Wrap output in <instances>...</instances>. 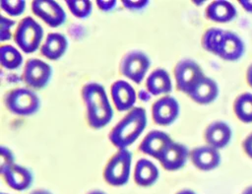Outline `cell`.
<instances>
[{"label": "cell", "instance_id": "cell-10", "mask_svg": "<svg viewBox=\"0 0 252 194\" xmlns=\"http://www.w3.org/2000/svg\"><path fill=\"white\" fill-rule=\"evenodd\" d=\"M32 13L51 28L62 26L66 21V13L55 1L34 0L32 2Z\"/></svg>", "mask_w": 252, "mask_h": 194}, {"label": "cell", "instance_id": "cell-13", "mask_svg": "<svg viewBox=\"0 0 252 194\" xmlns=\"http://www.w3.org/2000/svg\"><path fill=\"white\" fill-rule=\"evenodd\" d=\"M171 142V138L165 132L153 130L142 140L139 149L142 153L159 160L160 156Z\"/></svg>", "mask_w": 252, "mask_h": 194}, {"label": "cell", "instance_id": "cell-23", "mask_svg": "<svg viewBox=\"0 0 252 194\" xmlns=\"http://www.w3.org/2000/svg\"><path fill=\"white\" fill-rule=\"evenodd\" d=\"M234 113L244 123L252 122V94L244 93L238 96L233 104Z\"/></svg>", "mask_w": 252, "mask_h": 194}, {"label": "cell", "instance_id": "cell-8", "mask_svg": "<svg viewBox=\"0 0 252 194\" xmlns=\"http://www.w3.org/2000/svg\"><path fill=\"white\" fill-rule=\"evenodd\" d=\"M203 76L202 68L194 60L183 59L175 65L174 78L176 87L178 91L186 95Z\"/></svg>", "mask_w": 252, "mask_h": 194}, {"label": "cell", "instance_id": "cell-25", "mask_svg": "<svg viewBox=\"0 0 252 194\" xmlns=\"http://www.w3.org/2000/svg\"><path fill=\"white\" fill-rule=\"evenodd\" d=\"M69 11L76 18L84 19L90 16L93 9V3L89 0H79V1H67L66 2Z\"/></svg>", "mask_w": 252, "mask_h": 194}, {"label": "cell", "instance_id": "cell-17", "mask_svg": "<svg viewBox=\"0 0 252 194\" xmlns=\"http://www.w3.org/2000/svg\"><path fill=\"white\" fill-rule=\"evenodd\" d=\"M204 136L209 146L220 150L228 145L231 140L232 132L225 122L215 121L206 128Z\"/></svg>", "mask_w": 252, "mask_h": 194}, {"label": "cell", "instance_id": "cell-30", "mask_svg": "<svg viewBox=\"0 0 252 194\" xmlns=\"http://www.w3.org/2000/svg\"><path fill=\"white\" fill-rule=\"evenodd\" d=\"M116 1L114 0H109V1H96V5L98 7L99 10L101 11H104V12H108V11H111L115 8L116 6Z\"/></svg>", "mask_w": 252, "mask_h": 194}, {"label": "cell", "instance_id": "cell-12", "mask_svg": "<svg viewBox=\"0 0 252 194\" xmlns=\"http://www.w3.org/2000/svg\"><path fill=\"white\" fill-rule=\"evenodd\" d=\"M190 153L186 146L172 141L159 158V162L166 170H177L184 166Z\"/></svg>", "mask_w": 252, "mask_h": 194}, {"label": "cell", "instance_id": "cell-11", "mask_svg": "<svg viewBox=\"0 0 252 194\" xmlns=\"http://www.w3.org/2000/svg\"><path fill=\"white\" fill-rule=\"evenodd\" d=\"M179 114V103L170 96L160 97L152 106V116L158 125H169L174 122Z\"/></svg>", "mask_w": 252, "mask_h": 194}, {"label": "cell", "instance_id": "cell-5", "mask_svg": "<svg viewBox=\"0 0 252 194\" xmlns=\"http://www.w3.org/2000/svg\"><path fill=\"white\" fill-rule=\"evenodd\" d=\"M42 37V27L32 17L21 20L14 33V41L25 53H32L37 50Z\"/></svg>", "mask_w": 252, "mask_h": 194}, {"label": "cell", "instance_id": "cell-21", "mask_svg": "<svg viewBox=\"0 0 252 194\" xmlns=\"http://www.w3.org/2000/svg\"><path fill=\"white\" fill-rule=\"evenodd\" d=\"M158 169L150 160L141 159L136 162L134 170L135 182L143 187L153 185L158 178Z\"/></svg>", "mask_w": 252, "mask_h": 194}, {"label": "cell", "instance_id": "cell-2", "mask_svg": "<svg viewBox=\"0 0 252 194\" xmlns=\"http://www.w3.org/2000/svg\"><path fill=\"white\" fill-rule=\"evenodd\" d=\"M82 97L87 109V120L92 128H103L111 121L113 109L102 85L86 84L82 90Z\"/></svg>", "mask_w": 252, "mask_h": 194}, {"label": "cell", "instance_id": "cell-3", "mask_svg": "<svg viewBox=\"0 0 252 194\" xmlns=\"http://www.w3.org/2000/svg\"><path fill=\"white\" fill-rule=\"evenodd\" d=\"M147 125V113L142 107L132 108L110 131V142L119 149H127L143 133Z\"/></svg>", "mask_w": 252, "mask_h": 194}, {"label": "cell", "instance_id": "cell-26", "mask_svg": "<svg viewBox=\"0 0 252 194\" xmlns=\"http://www.w3.org/2000/svg\"><path fill=\"white\" fill-rule=\"evenodd\" d=\"M0 5L5 13L13 17L21 15L26 9V2L23 0H2Z\"/></svg>", "mask_w": 252, "mask_h": 194}, {"label": "cell", "instance_id": "cell-19", "mask_svg": "<svg viewBox=\"0 0 252 194\" xmlns=\"http://www.w3.org/2000/svg\"><path fill=\"white\" fill-rule=\"evenodd\" d=\"M68 48V40L65 35L58 32H50L40 46L41 54L49 60L61 58Z\"/></svg>", "mask_w": 252, "mask_h": 194}, {"label": "cell", "instance_id": "cell-4", "mask_svg": "<svg viewBox=\"0 0 252 194\" xmlns=\"http://www.w3.org/2000/svg\"><path fill=\"white\" fill-rule=\"evenodd\" d=\"M132 155L127 149H119L107 162L103 177L112 186H121L128 182L131 170Z\"/></svg>", "mask_w": 252, "mask_h": 194}, {"label": "cell", "instance_id": "cell-28", "mask_svg": "<svg viewBox=\"0 0 252 194\" xmlns=\"http://www.w3.org/2000/svg\"><path fill=\"white\" fill-rule=\"evenodd\" d=\"M15 25V22L12 20H9L5 18L4 16H1V21H0V37L1 40H7L11 38V28Z\"/></svg>", "mask_w": 252, "mask_h": 194}, {"label": "cell", "instance_id": "cell-15", "mask_svg": "<svg viewBox=\"0 0 252 194\" xmlns=\"http://www.w3.org/2000/svg\"><path fill=\"white\" fill-rule=\"evenodd\" d=\"M219 95V86L212 78L203 76L188 92L187 96L199 104L213 102Z\"/></svg>", "mask_w": 252, "mask_h": 194}, {"label": "cell", "instance_id": "cell-36", "mask_svg": "<svg viewBox=\"0 0 252 194\" xmlns=\"http://www.w3.org/2000/svg\"><path fill=\"white\" fill-rule=\"evenodd\" d=\"M242 194H252V186L246 188V189L242 192Z\"/></svg>", "mask_w": 252, "mask_h": 194}, {"label": "cell", "instance_id": "cell-6", "mask_svg": "<svg viewBox=\"0 0 252 194\" xmlns=\"http://www.w3.org/2000/svg\"><path fill=\"white\" fill-rule=\"evenodd\" d=\"M4 101L7 109L17 115L33 114L40 106V100L37 95L27 88L11 90L5 96Z\"/></svg>", "mask_w": 252, "mask_h": 194}, {"label": "cell", "instance_id": "cell-27", "mask_svg": "<svg viewBox=\"0 0 252 194\" xmlns=\"http://www.w3.org/2000/svg\"><path fill=\"white\" fill-rule=\"evenodd\" d=\"M15 164V158L13 153L9 148H6L4 146H1L0 148V170L3 172L11 165Z\"/></svg>", "mask_w": 252, "mask_h": 194}, {"label": "cell", "instance_id": "cell-22", "mask_svg": "<svg viewBox=\"0 0 252 194\" xmlns=\"http://www.w3.org/2000/svg\"><path fill=\"white\" fill-rule=\"evenodd\" d=\"M147 90L153 96L169 94L172 90V83L169 74L164 69H156L148 77L146 82Z\"/></svg>", "mask_w": 252, "mask_h": 194}, {"label": "cell", "instance_id": "cell-18", "mask_svg": "<svg viewBox=\"0 0 252 194\" xmlns=\"http://www.w3.org/2000/svg\"><path fill=\"white\" fill-rule=\"evenodd\" d=\"M7 185L12 189L23 191L31 186L32 183V174L25 166L20 164H13L6 170L1 172Z\"/></svg>", "mask_w": 252, "mask_h": 194}, {"label": "cell", "instance_id": "cell-7", "mask_svg": "<svg viewBox=\"0 0 252 194\" xmlns=\"http://www.w3.org/2000/svg\"><path fill=\"white\" fill-rule=\"evenodd\" d=\"M150 65L151 61L144 52L138 50L130 51L121 59L120 72L129 80L140 84L145 78Z\"/></svg>", "mask_w": 252, "mask_h": 194}, {"label": "cell", "instance_id": "cell-1", "mask_svg": "<svg viewBox=\"0 0 252 194\" xmlns=\"http://www.w3.org/2000/svg\"><path fill=\"white\" fill-rule=\"evenodd\" d=\"M202 46L207 51L226 61L240 59L245 51L244 42L238 34L219 28H211L204 32Z\"/></svg>", "mask_w": 252, "mask_h": 194}, {"label": "cell", "instance_id": "cell-33", "mask_svg": "<svg viewBox=\"0 0 252 194\" xmlns=\"http://www.w3.org/2000/svg\"><path fill=\"white\" fill-rule=\"evenodd\" d=\"M246 79H247V83H248L249 86L252 88V64H251V65L248 67V69H247Z\"/></svg>", "mask_w": 252, "mask_h": 194}, {"label": "cell", "instance_id": "cell-34", "mask_svg": "<svg viewBox=\"0 0 252 194\" xmlns=\"http://www.w3.org/2000/svg\"><path fill=\"white\" fill-rule=\"evenodd\" d=\"M29 194H52V193L49 192L48 190H45V189H36V190L32 191Z\"/></svg>", "mask_w": 252, "mask_h": 194}, {"label": "cell", "instance_id": "cell-20", "mask_svg": "<svg viewBox=\"0 0 252 194\" xmlns=\"http://www.w3.org/2000/svg\"><path fill=\"white\" fill-rule=\"evenodd\" d=\"M235 7L228 1L218 0L211 2L206 9V17L217 23H227L236 17Z\"/></svg>", "mask_w": 252, "mask_h": 194}, {"label": "cell", "instance_id": "cell-24", "mask_svg": "<svg viewBox=\"0 0 252 194\" xmlns=\"http://www.w3.org/2000/svg\"><path fill=\"white\" fill-rule=\"evenodd\" d=\"M1 65L8 69L14 70L19 68L23 63V56L21 52L12 45L4 44L0 48Z\"/></svg>", "mask_w": 252, "mask_h": 194}, {"label": "cell", "instance_id": "cell-31", "mask_svg": "<svg viewBox=\"0 0 252 194\" xmlns=\"http://www.w3.org/2000/svg\"><path fill=\"white\" fill-rule=\"evenodd\" d=\"M243 149L246 155L252 159V133L245 138L243 142Z\"/></svg>", "mask_w": 252, "mask_h": 194}, {"label": "cell", "instance_id": "cell-38", "mask_svg": "<svg viewBox=\"0 0 252 194\" xmlns=\"http://www.w3.org/2000/svg\"><path fill=\"white\" fill-rule=\"evenodd\" d=\"M1 194H6V193H1Z\"/></svg>", "mask_w": 252, "mask_h": 194}, {"label": "cell", "instance_id": "cell-32", "mask_svg": "<svg viewBox=\"0 0 252 194\" xmlns=\"http://www.w3.org/2000/svg\"><path fill=\"white\" fill-rule=\"evenodd\" d=\"M239 4L246 12L252 13V0H241L239 1Z\"/></svg>", "mask_w": 252, "mask_h": 194}, {"label": "cell", "instance_id": "cell-29", "mask_svg": "<svg viewBox=\"0 0 252 194\" xmlns=\"http://www.w3.org/2000/svg\"><path fill=\"white\" fill-rule=\"evenodd\" d=\"M122 4L129 10H141L149 4V1H122Z\"/></svg>", "mask_w": 252, "mask_h": 194}, {"label": "cell", "instance_id": "cell-9", "mask_svg": "<svg viewBox=\"0 0 252 194\" xmlns=\"http://www.w3.org/2000/svg\"><path fill=\"white\" fill-rule=\"evenodd\" d=\"M52 75L51 66L39 59H29L23 72V80L32 89H43L49 82Z\"/></svg>", "mask_w": 252, "mask_h": 194}, {"label": "cell", "instance_id": "cell-37", "mask_svg": "<svg viewBox=\"0 0 252 194\" xmlns=\"http://www.w3.org/2000/svg\"><path fill=\"white\" fill-rule=\"evenodd\" d=\"M88 194H106V193H104L102 191H99V190H94V191H92V192H90Z\"/></svg>", "mask_w": 252, "mask_h": 194}, {"label": "cell", "instance_id": "cell-14", "mask_svg": "<svg viewBox=\"0 0 252 194\" xmlns=\"http://www.w3.org/2000/svg\"><path fill=\"white\" fill-rule=\"evenodd\" d=\"M111 97L119 111L131 110L136 102V91L124 80H118L111 86Z\"/></svg>", "mask_w": 252, "mask_h": 194}, {"label": "cell", "instance_id": "cell-35", "mask_svg": "<svg viewBox=\"0 0 252 194\" xmlns=\"http://www.w3.org/2000/svg\"><path fill=\"white\" fill-rule=\"evenodd\" d=\"M176 194H196V193L190 189H183V190H180L179 192H177Z\"/></svg>", "mask_w": 252, "mask_h": 194}, {"label": "cell", "instance_id": "cell-16", "mask_svg": "<svg viewBox=\"0 0 252 194\" xmlns=\"http://www.w3.org/2000/svg\"><path fill=\"white\" fill-rule=\"evenodd\" d=\"M190 158L197 168L205 171L218 167L220 162L219 150L209 145L194 148L190 153Z\"/></svg>", "mask_w": 252, "mask_h": 194}]
</instances>
